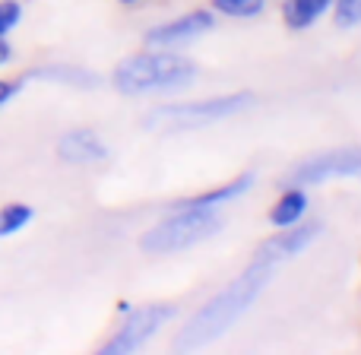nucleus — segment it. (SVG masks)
Segmentation results:
<instances>
[{
    "mask_svg": "<svg viewBox=\"0 0 361 355\" xmlns=\"http://www.w3.org/2000/svg\"><path fill=\"white\" fill-rule=\"evenodd\" d=\"M282 263H276L269 254H263L257 248V254L250 257V263L241 270V276L228 282L225 289H219L212 299H206L197 311L187 318V324L178 330L175 349L178 352H197L212 346L216 339H222L244 314L254 308V301L263 295V289L273 282L276 270Z\"/></svg>",
    "mask_w": 361,
    "mask_h": 355,
    "instance_id": "obj_1",
    "label": "nucleus"
},
{
    "mask_svg": "<svg viewBox=\"0 0 361 355\" xmlns=\"http://www.w3.org/2000/svg\"><path fill=\"white\" fill-rule=\"evenodd\" d=\"M200 67L175 48H146L124 57L111 70V86L127 99H143V95H171L184 92L197 83Z\"/></svg>",
    "mask_w": 361,
    "mask_h": 355,
    "instance_id": "obj_2",
    "label": "nucleus"
},
{
    "mask_svg": "<svg viewBox=\"0 0 361 355\" xmlns=\"http://www.w3.org/2000/svg\"><path fill=\"white\" fill-rule=\"evenodd\" d=\"M254 105H257L254 92H228V95H212V99H193V102H165V105H156L146 114L143 124L146 131H159V133H187V131H203V127L238 118V114H244Z\"/></svg>",
    "mask_w": 361,
    "mask_h": 355,
    "instance_id": "obj_3",
    "label": "nucleus"
},
{
    "mask_svg": "<svg viewBox=\"0 0 361 355\" xmlns=\"http://www.w3.org/2000/svg\"><path fill=\"white\" fill-rule=\"evenodd\" d=\"M222 231V216L219 210H184V206H171L165 219L140 235V251L152 257L162 254H180L197 244L209 241L212 235Z\"/></svg>",
    "mask_w": 361,
    "mask_h": 355,
    "instance_id": "obj_4",
    "label": "nucleus"
},
{
    "mask_svg": "<svg viewBox=\"0 0 361 355\" xmlns=\"http://www.w3.org/2000/svg\"><path fill=\"white\" fill-rule=\"evenodd\" d=\"M175 314H178V308L169 305V301H149V305H140V308L124 311L121 327L102 343V355L140 352L149 339L159 337V330H162L165 324L175 320Z\"/></svg>",
    "mask_w": 361,
    "mask_h": 355,
    "instance_id": "obj_5",
    "label": "nucleus"
},
{
    "mask_svg": "<svg viewBox=\"0 0 361 355\" xmlns=\"http://www.w3.org/2000/svg\"><path fill=\"white\" fill-rule=\"evenodd\" d=\"M339 178L361 181V146H339V150L317 152V156L295 165L282 184L317 187V184H326V181H339Z\"/></svg>",
    "mask_w": 361,
    "mask_h": 355,
    "instance_id": "obj_6",
    "label": "nucleus"
},
{
    "mask_svg": "<svg viewBox=\"0 0 361 355\" xmlns=\"http://www.w3.org/2000/svg\"><path fill=\"white\" fill-rule=\"evenodd\" d=\"M212 29H216V13L190 10V13H180L175 19H165V23L146 29L143 42H146V48H175L178 51L184 44L197 42V38H203Z\"/></svg>",
    "mask_w": 361,
    "mask_h": 355,
    "instance_id": "obj_7",
    "label": "nucleus"
},
{
    "mask_svg": "<svg viewBox=\"0 0 361 355\" xmlns=\"http://www.w3.org/2000/svg\"><path fill=\"white\" fill-rule=\"evenodd\" d=\"M108 156H111V150L95 127H73L57 140V159L67 165H99Z\"/></svg>",
    "mask_w": 361,
    "mask_h": 355,
    "instance_id": "obj_8",
    "label": "nucleus"
},
{
    "mask_svg": "<svg viewBox=\"0 0 361 355\" xmlns=\"http://www.w3.org/2000/svg\"><path fill=\"white\" fill-rule=\"evenodd\" d=\"M320 235H324V222H317V219L305 222V219H301L292 229H276V235L267 238V241L260 244V251L273 257L276 263H286V260H292V257L305 254Z\"/></svg>",
    "mask_w": 361,
    "mask_h": 355,
    "instance_id": "obj_9",
    "label": "nucleus"
},
{
    "mask_svg": "<svg viewBox=\"0 0 361 355\" xmlns=\"http://www.w3.org/2000/svg\"><path fill=\"white\" fill-rule=\"evenodd\" d=\"M254 181H257L254 172H241V175H235L231 181H225V184L209 187V191H203V193H193V197H180L171 206H184V210H222V206L241 200L244 193L254 187Z\"/></svg>",
    "mask_w": 361,
    "mask_h": 355,
    "instance_id": "obj_10",
    "label": "nucleus"
},
{
    "mask_svg": "<svg viewBox=\"0 0 361 355\" xmlns=\"http://www.w3.org/2000/svg\"><path fill=\"white\" fill-rule=\"evenodd\" d=\"M307 206H311L307 187L282 184V193L273 200V206H269V225H273V229H292V225H298L301 219L307 216Z\"/></svg>",
    "mask_w": 361,
    "mask_h": 355,
    "instance_id": "obj_11",
    "label": "nucleus"
},
{
    "mask_svg": "<svg viewBox=\"0 0 361 355\" xmlns=\"http://www.w3.org/2000/svg\"><path fill=\"white\" fill-rule=\"evenodd\" d=\"M333 10V0H282V19L292 32H305Z\"/></svg>",
    "mask_w": 361,
    "mask_h": 355,
    "instance_id": "obj_12",
    "label": "nucleus"
},
{
    "mask_svg": "<svg viewBox=\"0 0 361 355\" xmlns=\"http://www.w3.org/2000/svg\"><path fill=\"white\" fill-rule=\"evenodd\" d=\"M25 83L29 80H44V83H63V86H76V89H92L99 86V76L89 73L82 67H67V64H51V67H35L23 76Z\"/></svg>",
    "mask_w": 361,
    "mask_h": 355,
    "instance_id": "obj_13",
    "label": "nucleus"
},
{
    "mask_svg": "<svg viewBox=\"0 0 361 355\" xmlns=\"http://www.w3.org/2000/svg\"><path fill=\"white\" fill-rule=\"evenodd\" d=\"M32 219H35V210L29 203H6L0 206V241L4 238L19 235L23 229H29Z\"/></svg>",
    "mask_w": 361,
    "mask_h": 355,
    "instance_id": "obj_14",
    "label": "nucleus"
},
{
    "mask_svg": "<svg viewBox=\"0 0 361 355\" xmlns=\"http://www.w3.org/2000/svg\"><path fill=\"white\" fill-rule=\"evenodd\" d=\"M209 10L225 19H257L267 10V0H209Z\"/></svg>",
    "mask_w": 361,
    "mask_h": 355,
    "instance_id": "obj_15",
    "label": "nucleus"
},
{
    "mask_svg": "<svg viewBox=\"0 0 361 355\" xmlns=\"http://www.w3.org/2000/svg\"><path fill=\"white\" fill-rule=\"evenodd\" d=\"M333 19L343 29L361 25V0H333Z\"/></svg>",
    "mask_w": 361,
    "mask_h": 355,
    "instance_id": "obj_16",
    "label": "nucleus"
},
{
    "mask_svg": "<svg viewBox=\"0 0 361 355\" xmlns=\"http://www.w3.org/2000/svg\"><path fill=\"white\" fill-rule=\"evenodd\" d=\"M23 23V0H0V38Z\"/></svg>",
    "mask_w": 361,
    "mask_h": 355,
    "instance_id": "obj_17",
    "label": "nucleus"
},
{
    "mask_svg": "<svg viewBox=\"0 0 361 355\" xmlns=\"http://www.w3.org/2000/svg\"><path fill=\"white\" fill-rule=\"evenodd\" d=\"M23 86H25L23 76H19V80H4V76H0V108L10 105V102L23 92Z\"/></svg>",
    "mask_w": 361,
    "mask_h": 355,
    "instance_id": "obj_18",
    "label": "nucleus"
},
{
    "mask_svg": "<svg viewBox=\"0 0 361 355\" xmlns=\"http://www.w3.org/2000/svg\"><path fill=\"white\" fill-rule=\"evenodd\" d=\"M10 61H13V44L10 38H0V67H6Z\"/></svg>",
    "mask_w": 361,
    "mask_h": 355,
    "instance_id": "obj_19",
    "label": "nucleus"
},
{
    "mask_svg": "<svg viewBox=\"0 0 361 355\" xmlns=\"http://www.w3.org/2000/svg\"><path fill=\"white\" fill-rule=\"evenodd\" d=\"M114 4H121V6H137V4H143V0H114Z\"/></svg>",
    "mask_w": 361,
    "mask_h": 355,
    "instance_id": "obj_20",
    "label": "nucleus"
}]
</instances>
